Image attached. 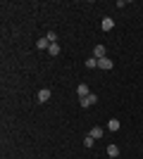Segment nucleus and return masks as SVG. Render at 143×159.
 <instances>
[{
    "mask_svg": "<svg viewBox=\"0 0 143 159\" xmlns=\"http://www.w3.org/2000/svg\"><path fill=\"white\" fill-rule=\"evenodd\" d=\"M79 102H81V107H91L93 102H98V95L91 93V95H86V98H79Z\"/></svg>",
    "mask_w": 143,
    "mask_h": 159,
    "instance_id": "obj_1",
    "label": "nucleus"
},
{
    "mask_svg": "<svg viewBox=\"0 0 143 159\" xmlns=\"http://www.w3.org/2000/svg\"><path fill=\"white\" fill-rule=\"evenodd\" d=\"M100 29L102 31H112V29H115V19H112V17H105V19L100 21Z\"/></svg>",
    "mask_w": 143,
    "mask_h": 159,
    "instance_id": "obj_2",
    "label": "nucleus"
},
{
    "mask_svg": "<svg viewBox=\"0 0 143 159\" xmlns=\"http://www.w3.org/2000/svg\"><path fill=\"white\" fill-rule=\"evenodd\" d=\"M50 88H41V90H38V102H48V100H50Z\"/></svg>",
    "mask_w": 143,
    "mask_h": 159,
    "instance_id": "obj_3",
    "label": "nucleus"
},
{
    "mask_svg": "<svg viewBox=\"0 0 143 159\" xmlns=\"http://www.w3.org/2000/svg\"><path fill=\"white\" fill-rule=\"evenodd\" d=\"M93 57H95V60L107 57V55H105V45H95V48H93Z\"/></svg>",
    "mask_w": 143,
    "mask_h": 159,
    "instance_id": "obj_4",
    "label": "nucleus"
},
{
    "mask_svg": "<svg viewBox=\"0 0 143 159\" xmlns=\"http://www.w3.org/2000/svg\"><path fill=\"white\" fill-rule=\"evenodd\" d=\"M98 66H100V69H112L115 62L110 60V57H102V60H98Z\"/></svg>",
    "mask_w": 143,
    "mask_h": 159,
    "instance_id": "obj_5",
    "label": "nucleus"
},
{
    "mask_svg": "<svg viewBox=\"0 0 143 159\" xmlns=\"http://www.w3.org/2000/svg\"><path fill=\"white\" fill-rule=\"evenodd\" d=\"M76 95H79V98H86V95H91L88 86H86V83H79V88H76Z\"/></svg>",
    "mask_w": 143,
    "mask_h": 159,
    "instance_id": "obj_6",
    "label": "nucleus"
},
{
    "mask_svg": "<svg viewBox=\"0 0 143 159\" xmlns=\"http://www.w3.org/2000/svg\"><path fill=\"white\" fill-rule=\"evenodd\" d=\"M36 48H38V50H48V48H50V40H48L45 36H43V38H38V40H36Z\"/></svg>",
    "mask_w": 143,
    "mask_h": 159,
    "instance_id": "obj_7",
    "label": "nucleus"
},
{
    "mask_svg": "<svg viewBox=\"0 0 143 159\" xmlns=\"http://www.w3.org/2000/svg\"><path fill=\"white\" fill-rule=\"evenodd\" d=\"M88 135H91L93 140H100V138H102V128H100V126H93V128H91V133H88Z\"/></svg>",
    "mask_w": 143,
    "mask_h": 159,
    "instance_id": "obj_8",
    "label": "nucleus"
},
{
    "mask_svg": "<svg viewBox=\"0 0 143 159\" xmlns=\"http://www.w3.org/2000/svg\"><path fill=\"white\" fill-rule=\"evenodd\" d=\"M107 154H110L112 159H115V157H119V147H117L115 143H112V145H107Z\"/></svg>",
    "mask_w": 143,
    "mask_h": 159,
    "instance_id": "obj_9",
    "label": "nucleus"
},
{
    "mask_svg": "<svg viewBox=\"0 0 143 159\" xmlns=\"http://www.w3.org/2000/svg\"><path fill=\"white\" fill-rule=\"evenodd\" d=\"M107 131H112V133L119 131V119H110L107 121Z\"/></svg>",
    "mask_w": 143,
    "mask_h": 159,
    "instance_id": "obj_10",
    "label": "nucleus"
},
{
    "mask_svg": "<svg viewBox=\"0 0 143 159\" xmlns=\"http://www.w3.org/2000/svg\"><path fill=\"white\" fill-rule=\"evenodd\" d=\"M48 52L53 55V57H57V55H60V45H57V43H50V48H48Z\"/></svg>",
    "mask_w": 143,
    "mask_h": 159,
    "instance_id": "obj_11",
    "label": "nucleus"
},
{
    "mask_svg": "<svg viewBox=\"0 0 143 159\" xmlns=\"http://www.w3.org/2000/svg\"><path fill=\"white\" fill-rule=\"evenodd\" d=\"M86 66H88V69H95V66H98V60H95V57H88V60H86Z\"/></svg>",
    "mask_w": 143,
    "mask_h": 159,
    "instance_id": "obj_12",
    "label": "nucleus"
},
{
    "mask_svg": "<svg viewBox=\"0 0 143 159\" xmlns=\"http://www.w3.org/2000/svg\"><path fill=\"white\" fill-rule=\"evenodd\" d=\"M45 38L50 40V43H57V33H55V31H48V33H45Z\"/></svg>",
    "mask_w": 143,
    "mask_h": 159,
    "instance_id": "obj_13",
    "label": "nucleus"
},
{
    "mask_svg": "<svg viewBox=\"0 0 143 159\" xmlns=\"http://www.w3.org/2000/svg\"><path fill=\"white\" fill-rule=\"evenodd\" d=\"M93 143H95V140L91 138V135H86V138H83V145H86V147H93Z\"/></svg>",
    "mask_w": 143,
    "mask_h": 159,
    "instance_id": "obj_14",
    "label": "nucleus"
},
{
    "mask_svg": "<svg viewBox=\"0 0 143 159\" xmlns=\"http://www.w3.org/2000/svg\"><path fill=\"white\" fill-rule=\"evenodd\" d=\"M115 159H119V157H115Z\"/></svg>",
    "mask_w": 143,
    "mask_h": 159,
    "instance_id": "obj_15",
    "label": "nucleus"
}]
</instances>
